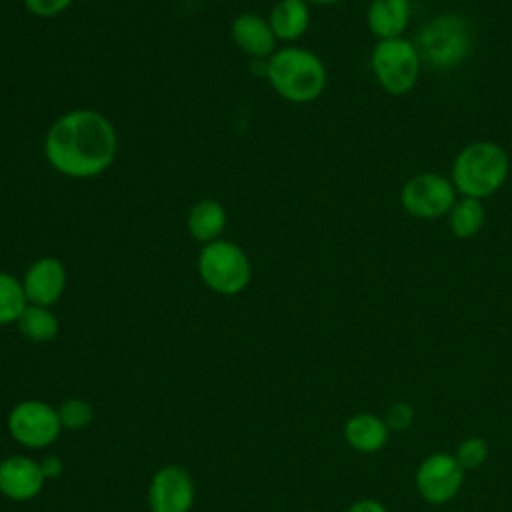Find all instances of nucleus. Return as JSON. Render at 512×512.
<instances>
[{
    "label": "nucleus",
    "instance_id": "f257e3e1",
    "mask_svg": "<svg viewBox=\"0 0 512 512\" xmlns=\"http://www.w3.org/2000/svg\"><path fill=\"white\" fill-rule=\"evenodd\" d=\"M44 158L66 178L86 180L104 174L118 152V134L108 116L92 108L60 114L46 130Z\"/></svg>",
    "mask_w": 512,
    "mask_h": 512
},
{
    "label": "nucleus",
    "instance_id": "f03ea898",
    "mask_svg": "<svg viewBox=\"0 0 512 512\" xmlns=\"http://www.w3.org/2000/svg\"><path fill=\"white\" fill-rule=\"evenodd\" d=\"M264 76L272 90L292 104L316 100L328 82L326 66L320 56L302 46L276 48L266 60Z\"/></svg>",
    "mask_w": 512,
    "mask_h": 512
},
{
    "label": "nucleus",
    "instance_id": "7ed1b4c3",
    "mask_svg": "<svg viewBox=\"0 0 512 512\" xmlns=\"http://www.w3.org/2000/svg\"><path fill=\"white\" fill-rule=\"evenodd\" d=\"M510 160L506 150L490 140L464 146L452 164V184L456 192L470 198L492 196L508 178Z\"/></svg>",
    "mask_w": 512,
    "mask_h": 512
},
{
    "label": "nucleus",
    "instance_id": "20e7f679",
    "mask_svg": "<svg viewBox=\"0 0 512 512\" xmlns=\"http://www.w3.org/2000/svg\"><path fill=\"white\" fill-rule=\"evenodd\" d=\"M420 60L436 70L454 68L466 60L472 50V28L458 14H442L428 20L416 40Z\"/></svg>",
    "mask_w": 512,
    "mask_h": 512
},
{
    "label": "nucleus",
    "instance_id": "39448f33",
    "mask_svg": "<svg viewBox=\"0 0 512 512\" xmlns=\"http://www.w3.org/2000/svg\"><path fill=\"white\" fill-rule=\"evenodd\" d=\"M196 268L200 280L220 296H236L244 292L252 280L248 254L236 242L224 238L202 244Z\"/></svg>",
    "mask_w": 512,
    "mask_h": 512
},
{
    "label": "nucleus",
    "instance_id": "423d86ee",
    "mask_svg": "<svg viewBox=\"0 0 512 512\" xmlns=\"http://www.w3.org/2000/svg\"><path fill=\"white\" fill-rule=\"evenodd\" d=\"M370 66L384 92L392 96H402L408 94L418 82L420 54L416 50V44H412L410 40H378L370 56Z\"/></svg>",
    "mask_w": 512,
    "mask_h": 512
},
{
    "label": "nucleus",
    "instance_id": "0eeeda50",
    "mask_svg": "<svg viewBox=\"0 0 512 512\" xmlns=\"http://www.w3.org/2000/svg\"><path fill=\"white\" fill-rule=\"evenodd\" d=\"M8 434L24 448H46L60 436L58 408L44 400H22L6 418Z\"/></svg>",
    "mask_w": 512,
    "mask_h": 512
},
{
    "label": "nucleus",
    "instance_id": "6e6552de",
    "mask_svg": "<svg viewBox=\"0 0 512 512\" xmlns=\"http://www.w3.org/2000/svg\"><path fill=\"white\" fill-rule=\"evenodd\" d=\"M456 202L452 180L436 172H422L408 178L400 190L402 208L422 220L446 216Z\"/></svg>",
    "mask_w": 512,
    "mask_h": 512
},
{
    "label": "nucleus",
    "instance_id": "1a4fd4ad",
    "mask_svg": "<svg viewBox=\"0 0 512 512\" xmlns=\"http://www.w3.org/2000/svg\"><path fill=\"white\" fill-rule=\"evenodd\" d=\"M464 468L454 454L434 452L428 454L416 468L414 486L420 498L428 504L440 506L450 502L464 484Z\"/></svg>",
    "mask_w": 512,
    "mask_h": 512
},
{
    "label": "nucleus",
    "instance_id": "9d476101",
    "mask_svg": "<svg viewBox=\"0 0 512 512\" xmlns=\"http://www.w3.org/2000/svg\"><path fill=\"white\" fill-rule=\"evenodd\" d=\"M196 486L190 472L178 464L158 468L148 484L150 512H190Z\"/></svg>",
    "mask_w": 512,
    "mask_h": 512
},
{
    "label": "nucleus",
    "instance_id": "9b49d317",
    "mask_svg": "<svg viewBox=\"0 0 512 512\" xmlns=\"http://www.w3.org/2000/svg\"><path fill=\"white\" fill-rule=\"evenodd\" d=\"M20 280L28 304L52 308L66 290V268L56 256H40Z\"/></svg>",
    "mask_w": 512,
    "mask_h": 512
},
{
    "label": "nucleus",
    "instance_id": "f8f14e48",
    "mask_svg": "<svg viewBox=\"0 0 512 512\" xmlns=\"http://www.w3.org/2000/svg\"><path fill=\"white\" fill-rule=\"evenodd\" d=\"M40 462L30 456H8L0 462V494L14 502H28L44 488Z\"/></svg>",
    "mask_w": 512,
    "mask_h": 512
},
{
    "label": "nucleus",
    "instance_id": "ddd939ff",
    "mask_svg": "<svg viewBox=\"0 0 512 512\" xmlns=\"http://www.w3.org/2000/svg\"><path fill=\"white\" fill-rule=\"evenodd\" d=\"M230 38L252 60H268L278 42L268 18L256 12L238 14L230 24Z\"/></svg>",
    "mask_w": 512,
    "mask_h": 512
},
{
    "label": "nucleus",
    "instance_id": "4468645a",
    "mask_svg": "<svg viewBox=\"0 0 512 512\" xmlns=\"http://www.w3.org/2000/svg\"><path fill=\"white\" fill-rule=\"evenodd\" d=\"M390 430L382 416L372 412L352 414L344 424L346 444L362 454H374L382 450L388 442Z\"/></svg>",
    "mask_w": 512,
    "mask_h": 512
},
{
    "label": "nucleus",
    "instance_id": "2eb2a0df",
    "mask_svg": "<svg viewBox=\"0 0 512 512\" xmlns=\"http://www.w3.org/2000/svg\"><path fill=\"white\" fill-rule=\"evenodd\" d=\"M226 224V208L222 206V202L214 198H202L194 202L186 214V230L200 244L220 240L226 230Z\"/></svg>",
    "mask_w": 512,
    "mask_h": 512
},
{
    "label": "nucleus",
    "instance_id": "dca6fc26",
    "mask_svg": "<svg viewBox=\"0 0 512 512\" xmlns=\"http://www.w3.org/2000/svg\"><path fill=\"white\" fill-rule=\"evenodd\" d=\"M366 22L370 32L380 40L400 38L410 22V0H372Z\"/></svg>",
    "mask_w": 512,
    "mask_h": 512
},
{
    "label": "nucleus",
    "instance_id": "f3484780",
    "mask_svg": "<svg viewBox=\"0 0 512 512\" xmlns=\"http://www.w3.org/2000/svg\"><path fill=\"white\" fill-rule=\"evenodd\" d=\"M268 22L282 42H294L310 26V8L306 0H278L268 16Z\"/></svg>",
    "mask_w": 512,
    "mask_h": 512
},
{
    "label": "nucleus",
    "instance_id": "a211bd4d",
    "mask_svg": "<svg viewBox=\"0 0 512 512\" xmlns=\"http://www.w3.org/2000/svg\"><path fill=\"white\" fill-rule=\"evenodd\" d=\"M16 328L26 340L34 344H46L58 336L60 324L50 308L28 304L16 320Z\"/></svg>",
    "mask_w": 512,
    "mask_h": 512
},
{
    "label": "nucleus",
    "instance_id": "6ab92c4d",
    "mask_svg": "<svg viewBox=\"0 0 512 512\" xmlns=\"http://www.w3.org/2000/svg\"><path fill=\"white\" fill-rule=\"evenodd\" d=\"M484 224V206L478 198L462 196L448 212V226L456 238H472Z\"/></svg>",
    "mask_w": 512,
    "mask_h": 512
},
{
    "label": "nucleus",
    "instance_id": "aec40b11",
    "mask_svg": "<svg viewBox=\"0 0 512 512\" xmlns=\"http://www.w3.org/2000/svg\"><path fill=\"white\" fill-rule=\"evenodd\" d=\"M26 306L28 300L22 288V280L0 270V326L16 324Z\"/></svg>",
    "mask_w": 512,
    "mask_h": 512
},
{
    "label": "nucleus",
    "instance_id": "412c9836",
    "mask_svg": "<svg viewBox=\"0 0 512 512\" xmlns=\"http://www.w3.org/2000/svg\"><path fill=\"white\" fill-rule=\"evenodd\" d=\"M58 418L66 430H82L94 418V408L84 398H68L58 406Z\"/></svg>",
    "mask_w": 512,
    "mask_h": 512
},
{
    "label": "nucleus",
    "instance_id": "4be33fe9",
    "mask_svg": "<svg viewBox=\"0 0 512 512\" xmlns=\"http://www.w3.org/2000/svg\"><path fill=\"white\" fill-rule=\"evenodd\" d=\"M488 454H490V446L482 436L464 438L454 452V456H456L458 464L464 468V472L480 468L488 460Z\"/></svg>",
    "mask_w": 512,
    "mask_h": 512
},
{
    "label": "nucleus",
    "instance_id": "5701e85b",
    "mask_svg": "<svg viewBox=\"0 0 512 512\" xmlns=\"http://www.w3.org/2000/svg\"><path fill=\"white\" fill-rule=\"evenodd\" d=\"M382 418L390 432H406L416 420V408L406 400H396L386 408Z\"/></svg>",
    "mask_w": 512,
    "mask_h": 512
},
{
    "label": "nucleus",
    "instance_id": "b1692460",
    "mask_svg": "<svg viewBox=\"0 0 512 512\" xmlns=\"http://www.w3.org/2000/svg\"><path fill=\"white\" fill-rule=\"evenodd\" d=\"M24 8L38 18H54L66 12L74 0H22Z\"/></svg>",
    "mask_w": 512,
    "mask_h": 512
},
{
    "label": "nucleus",
    "instance_id": "393cba45",
    "mask_svg": "<svg viewBox=\"0 0 512 512\" xmlns=\"http://www.w3.org/2000/svg\"><path fill=\"white\" fill-rule=\"evenodd\" d=\"M38 462H40V470H42V474H44L46 480H56V478L62 476L64 464H62V460H60L56 454H48V456H44V458L38 460Z\"/></svg>",
    "mask_w": 512,
    "mask_h": 512
},
{
    "label": "nucleus",
    "instance_id": "a878e982",
    "mask_svg": "<svg viewBox=\"0 0 512 512\" xmlns=\"http://www.w3.org/2000/svg\"><path fill=\"white\" fill-rule=\"evenodd\" d=\"M346 512H390V510L374 498H360V500L352 502Z\"/></svg>",
    "mask_w": 512,
    "mask_h": 512
},
{
    "label": "nucleus",
    "instance_id": "bb28decb",
    "mask_svg": "<svg viewBox=\"0 0 512 512\" xmlns=\"http://www.w3.org/2000/svg\"><path fill=\"white\" fill-rule=\"evenodd\" d=\"M308 4H336V2H342V0H306Z\"/></svg>",
    "mask_w": 512,
    "mask_h": 512
}]
</instances>
